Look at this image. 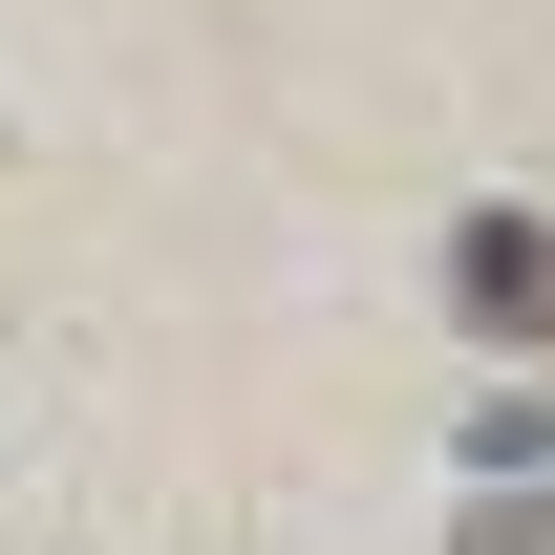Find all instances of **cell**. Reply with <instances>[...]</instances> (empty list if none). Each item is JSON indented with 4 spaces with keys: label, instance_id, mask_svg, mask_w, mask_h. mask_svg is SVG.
Wrapping results in <instances>:
<instances>
[{
    "label": "cell",
    "instance_id": "1",
    "mask_svg": "<svg viewBox=\"0 0 555 555\" xmlns=\"http://www.w3.org/2000/svg\"><path fill=\"white\" fill-rule=\"evenodd\" d=\"M449 321L491 363H555V214H470L449 235Z\"/></svg>",
    "mask_w": 555,
    "mask_h": 555
},
{
    "label": "cell",
    "instance_id": "2",
    "mask_svg": "<svg viewBox=\"0 0 555 555\" xmlns=\"http://www.w3.org/2000/svg\"><path fill=\"white\" fill-rule=\"evenodd\" d=\"M449 555H555V491H470V513H449Z\"/></svg>",
    "mask_w": 555,
    "mask_h": 555
}]
</instances>
